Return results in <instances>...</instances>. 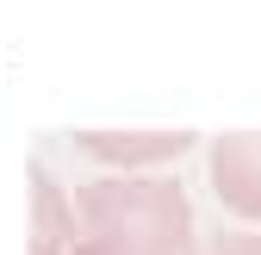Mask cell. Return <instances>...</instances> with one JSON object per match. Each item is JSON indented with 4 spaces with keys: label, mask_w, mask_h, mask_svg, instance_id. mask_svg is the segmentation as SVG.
<instances>
[{
    "label": "cell",
    "mask_w": 261,
    "mask_h": 255,
    "mask_svg": "<svg viewBox=\"0 0 261 255\" xmlns=\"http://www.w3.org/2000/svg\"><path fill=\"white\" fill-rule=\"evenodd\" d=\"M75 255H193V206L180 181L118 174L69 193Z\"/></svg>",
    "instance_id": "6da1fadb"
},
{
    "label": "cell",
    "mask_w": 261,
    "mask_h": 255,
    "mask_svg": "<svg viewBox=\"0 0 261 255\" xmlns=\"http://www.w3.org/2000/svg\"><path fill=\"white\" fill-rule=\"evenodd\" d=\"M212 187L230 212L261 218V131H224L212 143Z\"/></svg>",
    "instance_id": "7a4b0ae2"
},
{
    "label": "cell",
    "mask_w": 261,
    "mask_h": 255,
    "mask_svg": "<svg viewBox=\"0 0 261 255\" xmlns=\"http://www.w3.org/2000/svg\"><path fill=\"white\" fill-rule=\"evenodd\" d=\"M75 143L100 162H168L193 143V131H81Z\"/></svg>",
    "instance_id": "3957f363"
},
{
    "label": "cell",
    "mask_w": 261,
    "mask_h": 255,
    "mask_svg": "<svg viewBox=\"0 0 261 255\" xmlns=\"http://www.w3.org/2000/svg\"><path fill=\"white\" fill-rule=\"evenodd\" d=\"M31 255H75V212L56 181L31 174Z\"/></svg>",
    "instance_id": "277c9868"
},
{
    "label": "cell",
    "mask_w": 261,
    "mask_h": 255,
    "mask_svg": "<svg viewBox=\"0 0 261 255\" xmlns=\"http://www.w3.org/2000/svg\"><path fill=\"white\" fill-rule=\"evenodd\" d=\"M199 255H261V237H249V231H230V237H218V243H205Z\"/></svg>",
    "instance_id": "5b68a950"
}]
</instances>
